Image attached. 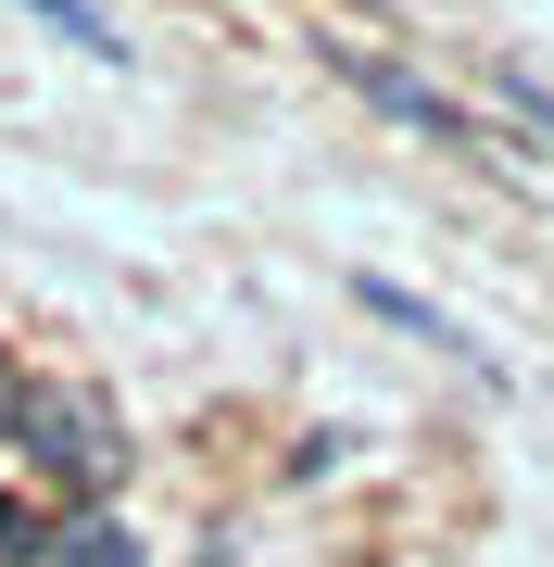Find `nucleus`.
<instances>
[{"instance_id":"1","label":"nucleus","mask_w":554,"mask_h":567,"mask_svg":"<svg viewBox=\"0 0 554 567\" xmlns=\"http://www.w3.org/2000/svg\"><path fill=\"white\" fill-rule=\"evenodd\" d=\"M0 454H13L25 492H51V505L76 517V505H102L126 480V416H114V391H88V379H25Z\"/></svg>"},{"instance_id":"2","label":"nucleus","mask_w":554,"mask_h":567,"mask_svg":"<svg viewBox=\"0 0 554 567\" xmlns=\"http://www.w3.org/2000/svg\"><path fill=\"white\" fill-rule=\"evenodd\" d=\"M328 76H341V89H366V102H378L390 126H416V140H441V152H492V126L453 102V89L404 76V63H378V51H328Z\"/></svg>"},{"instance_id":"3","label":"nucleus","mask_w":554,"mask_h":567,"mask_svg":"<svg viewBox=\"0 0 554 567\" xmlns=\"http://www.w3.org/2000/svg\"><path fill=\"white\" fill-rule=\"evenodd\" d=\"M51 567H151V543H139L126 517L76 505V517H51Z\"/></svg>"},{"instance_id":"4","label":"nucleus","mask_w":554,"mask_h":567,"mask_svg":"<svg viewBox=\"0 0 554 567\" xmlns=\"http://www.w3.org/2000/svg\"><path fill=\"white\" fill-rule=\"evenodd\" d=\"M25 13H39L51 39H76L88 63H126V39H114V13H102V0H25Z\"/></svg>"},{"instance_id":"5","label":"nucleus","mask_w":554,"mask_h":567,"mask_svg":"<svg viewBox=\"0 0 554 567\" xmlns=\"http://www.w3.org/2000/svg\"><path fill=\"white\" fill-rule=\"evenodd\" d=\"M0 567H51V517L25 505V480L0 466Z\"/></svg>"},{"instance_id":"6","label":"nucleus","mask_w":554,"mask_h":567,"mask_svg":"<svg viewBox=\"0 0 554 567\" xmlns=\"http://www.w3.org/2000/svg\"><path fill=\"white\" fill-rule=\"evenodd\" d=\"M504 102H516V114H530V126H542V140H554V102H542V89H530V76H516V89H504Z\"/></svg>"},{"instance_id":"7","label":"nucleus","mask_w":554,"mask_h":567,"mask_svg":"<svg viewBox=\"0 0 554 567\" xmlns=\"http://www.w3.org/2000/svg\"><path fill=\"white\" fill-rule=\"evenodd\" d=\"M13 404H25V365H13V353H0V429H13Z\"/></svg>"}]
</instances>
